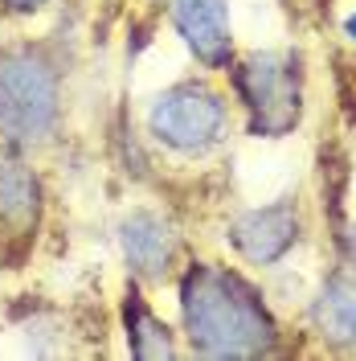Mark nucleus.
<instances>
[{"instance_id":"nucleus-1","label":"nucleus","mask_w":356,"mask_h":361,"mask_svg":"<svg viewBox=\"0 0 356 361\" xmlns=\"http://www.w3.org/2000/svg\"><path fill=\"white\" fill-rule=\"evenodd\" d=\"M180 316L201 357H262L274 349V320L238 271L193 263L180 279Z\"/></svg>"},{"instance_id":"nucleus-2","label":"nucleus","mask_w":356,"mask_h":361,"mask_svg":"<svg viewBox=\"0 0 356 361\" xmlns=\"http://www.w3.org/2000/svg\"><path fill=\"white\" fill-rule=\"evenodd\" d=\"M62 115V78L33 45L0 54V144L21 152L45 144Z\"/></svg>"},{"instance_id":"nucleus-3","label":"nucleus","mask_w":356,"mask_h":361,"mask_svg":"<svg viewBox=\"0 0 356 361\" xmlns=\"http://www.w3.org/2000/svg\"><path fill=\"white\" fill-rule=\"evenodd\" d=\"M238 90L258 135H287L303 119V70L299 54H250L238 66Z\"/></svg>"},{"instance_id":"nucleus-4","label":"nucleus","mask_w":356,"mask_h":361,"mask_svg":"<svg viewBox=\"0 0 356 361\" xmlns=\"http://www.w3.org/2000/svg\"><path fill=\"white\" fill-rule=\"evenodd\" d=\"M148 132L156 144L172 148L180 157L209 152L225 132V103L205 82H177L160 94L148 111Z\"/></svg>"},{"instance_id":"nucleus-5","label":"nucleus","mask_w":356,"mask_h":361,"mask_svg":"<svg viewBox=\"0 0 356 361\" xmlns=\"http://www.w3.org/2000/svg\"><path fill=\"white\" fill-rule=\"evenodd\" d=\"M42 222V185L25 160L0 152V263H21Z\"/></svg>"},{"instance_id":"nucleus-6","label":"nucleus","mask_w":356,"mask_h":361,"mask_svg":"<svg viewBox=\"0 0 356 361\" xmlns=\"http://www.w3.org/2000/svg\"><path fill=\"white\" fill-rule=\"evenodd\" d=\"M119 247H123V259H127L135 279L160 283L177 267L180 234L177 226L164 214H156V209H132L123 218V226H119Z\"/></svg>"},{"instance_id":"nucleus-7","label":"nucleus","mask_w":356,"mask_h":361,"mask_svg":"<svg viewBox=\"0 0 356 361\" xmlns=\"http://www.w3.org/2000/svg\"><path fill=\"white\" fill-rule=\"evenodd\" d=\"M229 243L254 267L279 263L299 243V209H295V202H274V205H262V209H246L242 218L229 226Z\"/></svg>"},{"instance_id":"nucleus-8","label":"nucleus","mask_w":356,"mask_h":361,"mask_svg":"<svg viewBox=\"0 0 356 361\" xmlns=\"http://www.w3.org/2000/svg\"><path fill=\"white\" fill-rule=\"evenodd\" d=\"M172 25L205 66L229 62L234 33H229V4L225 0H172Z\"/></svg>"},{"instance_id":"nucleus-9","label":"nucleus","mask_w":356,"mask_h":361,"mask_svg":"<svg viewBox=\"0 0 356 361\" xmlns=\"http://www.w3.org/2000/svg\"><path fill=\"white\" fill-rule=\"evenodd\" d=\"M315 324L324 329V337L356 345V263L340 267L324 283V292L315 300Z\"/></svg>"},{"instance_id":"nucleus-10","label":"nucleus","mask_w":356,"mask_h":361,"mask_svg":"<svg viewBox=\"0 0 356 361\" xmlns=\"http://www.w3.org/2000/svg\"><path fill=\"white\" fill-rule=\"evenodd\" d=\"M127 349L132 357H177L168 324L139 300L135 288L127 292Z\"/></svg>"},{"instance_id":"nucleus-11","label":"nucleus","mask_w":356,"mask_h":361,"mask_svg":"<svg viewBox=\"0 0 356 361\" xmlns=\"http://www.w3.org/2000/svg\"><path fill=\"white\" fill-rule=\"evenodd\" d=\"M42 4H49V0H0V8H8V13H37Z\"/></svg>"},{"instance_id":"nucleus-12","label":"nucleus","mask_w":356,"mask_h":361,"mask_svg":"<svg viewBox=\"0 0 356 361\" xmlns=\"http://www.w3.org/2000/svg\"><path fill=\"white\" fill-rule=\"evenodd\" d=\"M348 37H352V42H356V13H352V17H348Z\"/></svg>"}]
</instances>
